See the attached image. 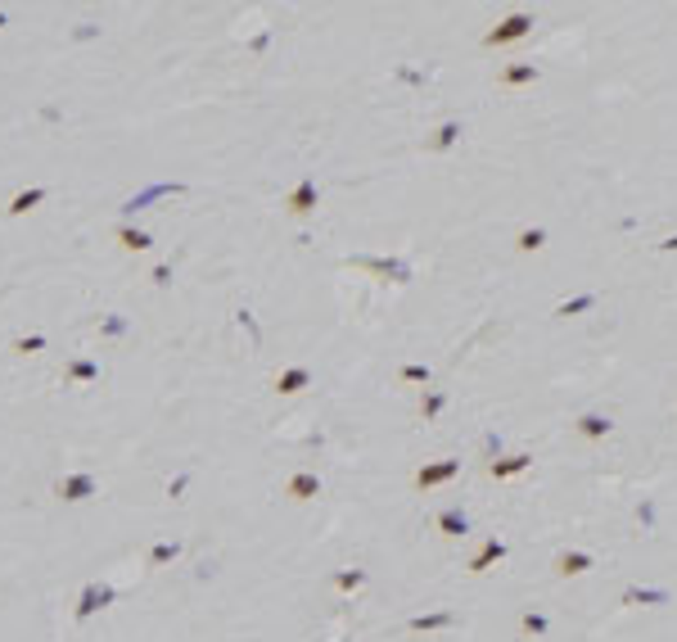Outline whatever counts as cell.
Returning <instances> with one entry per match:
<instances>
[{
    "label": "cell",
    "mask_w": 677,
    "mask_h": 642,
    "mask_svg": "<svg viewBox=\"0 0 677 642\" xmlns=\"http://www.w3.org/2000/svg\"><path fill=\"white\" fill-rule=\"evenodd\" d=\"M45 195H50L45 185H32V190H19V195L10 199V218H23V213H32L36 204H45Z\"/></svg>",
    "instance_id": "1"
},
{
    "label": "cell",
    "mask_w": 677,
    "mask_h": 642,
    "mask_svg": "<svg viewBox=\"0 0 677 642\" xmlns=\"http://www.w3.org/2000/svg\"><path fill=\"white\" fill-rule=\"evenodd\" d=\"M91 489H95V479H91V475H68L64 484H59V493H64L68 502H82V498H91Z\"/></svg>",
    "instance_id": "2"
},
{
    "label": "cell",
    "mask_w": 677,
    "mask_h": 642,
    "mask_svg": "<svg viewBox=\"0 0 677 642\" xmlns=\"http://www.w3.org/2000/svg\"><path fill=\"white\" fill-rule=\"evenodd\" d=\"M68 380H99V367L86 358H77V362H68Z\"/></svg>",
    "instance_id": "3"
},
{
    "label": "cell",
    "mask_w": 677,
    "mask_h": 642,
    "mask_svg": "<svg viewBox=\"0 0 677 642\" xmlns=\"http://www.w3.org/2000/svg\"><path fill=\"white\" fill-rule=\"evenodd\" d=\"M118 236H122V244H127V249H150V236H140V231H131V227H122Z\"/></svg>",
    "instance_id": "4"
},
{
    "label": "cell",
    "mask_w": 677,
    "mask_h": 642,
    "mask_svg": "<svg viewBox=\"0 0 677 642\" xmlns=\"http://www.w3.org/2000/svg\"><path fill=\"white\" fill-rule=\"evenodd\" d=\"M45 349V335H27V339H14V353H41Z\"/></svg>",
    "instance_id": "5"
},
{
    "label": "cell",
    "mask_w": 677,
    "mask_h": 642,
    "mask_svg": "<svg viewBox=\"0 0 677 642\" xmlns=\"http://www.w3.org/2000/svg\"><path fill=\"white\" fill-rule=\"evenodd\" d=\"M104 597H108L104 588H91L86 597H82V615H91V610H95V606H99V601H104Z\"/></svg>",
    "instance_id": "6"
},
{
    "label": "cell",
    "mask_w": 677,
    "mask_h": 642,
    "mask_svg": "<svg viewBox=\"0 0 677 642\" xmlns=\"http://www.w3.org/2000/svg\"><path fill=\"white\" fill-rule=\"evenodd\" d=\"M122 330H127L122 326V317H104V335H122Z\"/></svg>",
    "instance_id": "7"
},
{
    "label": "cell",
    "mask_w": 677,
    "mask_h": 642,
    "mask_svg": "<svg viewBox=\"0 0 677 642\" xmlns=\"http://www.w3.org/2000/svg\"><path fill=\"white\" fill-rule=\"evenodd\" d=\"M0 27H5V10H0Z\"/></svg>",
    "instance_id": "8"
}]
</instances>
